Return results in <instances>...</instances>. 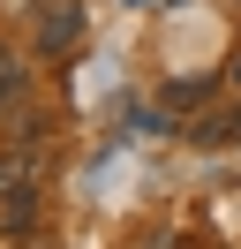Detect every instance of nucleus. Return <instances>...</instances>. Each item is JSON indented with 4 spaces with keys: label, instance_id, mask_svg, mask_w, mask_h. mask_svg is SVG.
<instances>
[{
    "label": "nucleus",
    "instance_id": "f257e3e1",
    "mask_svg": "<svg viewBox=\"0 0 241 249\" xmlns=\"http://www.w3.org/2000/svg\"><path fill=\"white\" fill-rule=\"evenodd\" d=\"M75 38H83V8H75V0H45V8H38V53L60 61Z\"/></svg>",
    "mask_w": 241,
    "mask_h": 249
},
{
    "label": "nucleus",
    "instance_id": "f03ea898",
    "mask_svg": "<svg viewBox=\"0 0 241 249\" xmlns=\"http://www.w3.org/2000/svg\"><path fill=\"white\" fill-rule=\"evenodd\" d=\"M45 181V151H38V143H23V136H15V143H0V196H15V189H38Z\"/></svg>",
    "mask_w": 241,
    "mask_h": 249
},
{
    "label": "nucleus",
    "instance_id": "7ed1b4c3",
    "mask_svg": "<svg viewBox=\"0 0 241 249\" xmlns=\"http://www.w3.org/2000/svg\"><path fill=\"white\" fill-rule=\"evenodd\" d=\"M30 219H38V189H15V196H0V227H8L15 242L30 234Z\"/></svg>",
    "mask_w": 241,
    "mask_h": 249
},
{
    "label": "nucleus",
    "instance_id": "20e7f679",
    "mask_svg": "<svg viewBox=\"0 0 241 249\" xmlns=\"http://www.w3.org/2000/svg\"><path fill=\"white\" fill-rule=\"evenodd\" d=\"M15 98H30V76H23V53L0 38V106H15Z\"/></svg>",
    "mask_w": 241,
    "mask_h": 249
}]
</instances>
